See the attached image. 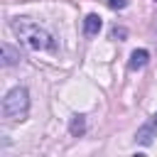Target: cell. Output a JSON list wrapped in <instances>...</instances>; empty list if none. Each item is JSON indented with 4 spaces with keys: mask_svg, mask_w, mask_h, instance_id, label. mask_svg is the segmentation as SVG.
<instances>
[{
    "mask_svg": "<svg viewBox=\"0 0 157 157\" xmlns=\"http://www.w3.org/2000/svg\"><path fill=\"white\" fill-rule=\"evenodd\" d=\"M128 5V0H108V7H113V10H123Z\"/></svg>",
    "mask_w": 157,
    "mask_h": 157,
    "instance_id": "ba28073f",
    "label": "cell"
},
{
    "mask_svg": "<svg viewBox=\"0 0 157 157\" xmlns=\"http://www.w3.org/2000/svg\"><path fill=\"white\" fill-rule=\"evenodd\" d=\"M12 32L29 47V49H54V37L44 29V27H39L37 22H32L29 17H17V20H12Z\"/></svg>",
    "mask_w": 157,
    "mask_h": 157,
    "instance_id": "6da1fadb",
    "label": "cell"
},
{
    "mask_svg": "<svg viewBox=\"0 0 157 157\" xmlns=\"http://www.w3.org/2000/svg\"><path fill=\"white\" fill-rule=\"evenodd\" d=\"M155 132H157V113L137 130V135H135V140L140 142V145H152V137H155Z\"/></svg>",
    "mask_w": 157,
    "mask_h": 157,
    "instance_id": "3957f363",
    "label": "cell"
},
{
    "mask_svg": "<svg viewBox=\"0 0 157 157\" xmlns=\"http://www.w3.org/2000/svg\"><path fill=\"white\" fill-rule=\"evenodd\" d=\"M20 61V52H15L10 44H2V64L5 66H12Z\"/></svg>",
    "mask_w": 157,
    "mask_h": 157,
    "instance_id": "8992f818",
    "label": "cell"
},
{
    "mask_svg": "<svg viewBox=\"0 0 157 157\" xmlns=\"http://www.w3.org/2000/svg\"><path fill=\"white\" fill-rule=\"evenodd\" d=\"M86 130V123H83V115H76L71 120V135H81Z\"/></svg>",
    "mask_w": 157,
    "mask_h": 157,
    "instance_id": "52a82bcc",
    "label": "cell"
},
{
    "mask_svg": "<svg viewBox=\"0 0 157 157\" xmlns=\"http://www.w3.org/2000/svg\"><path fill=\"white\" fill-rule=\"evenodd\" d=\"M101 27H103V22H101V17L98 15H86V20H83V34L86 37H96L98 32H101Z\"/></svg>",
    "mask_w": 157,
    "mask_h": 157,
    "instance_id": "277c9868",
    "label": "cell"
},
{
    "mask_svg": "<svg viewBox=\"0 0 157 157\" xmlns=\"http://www.w3.org/2000/svg\"><path fill=\"white\" fill-rule=\"evenodd\" d=\"M147 61H150V52H147V49H135V52L130 54V61H128V66L135 71V69H142Z\"/></svg>",
    "mask_w": 157,
    "mask_h": 157,
    "instance_id": "5b68a950",
    "label": "cell"
},
{
    "mask_svg": "<svg viewBox=\"0 0 157 157\" xmlns=\"http://www.w3.org/2000/svg\"><path fill=\"white\" fill-rule=\"evenodd\" d=\"M110 37H113V39H118V37H125V29H123V27H120V29L115 27V29L110 32Z\"/></svg>",
    "mask_w": 157,
    "mask_h": 157,
    "instance_id": "9c48e42d",
    "label": "cell"
},
{
    "mask_svg": "<svg viewBox=\"0 0 157 157\" xmlns=\"http://www.w3.org/2000/svg\"><path fill=\"white\" fill-rule=\"evenodd\" d=\"M29 110V93L25 86H15L2 98V115L10 120H25Z\"/></svg>",
    "mask_w": 157,
    "mask_h": 157,
    "instance_id": "7a4b0ae2",
    "label": "cell"
}]
</instances>
